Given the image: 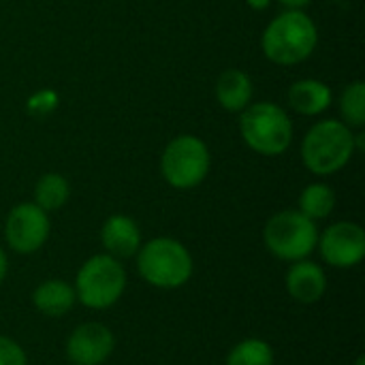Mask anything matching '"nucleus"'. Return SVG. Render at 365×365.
<instances>
[{
  "instance_id": "1",
  "label": "nucleus",
  "mask_w": 365,
  "mask_h": 365,
  "mask_svg": "<svg viewBox=\"0 0 365 365\" xmlns=\"http://www.w3.org/2000/svg\"><path fill=\"white\" fill-rule=\"evenodd\" d=\"M135 267L139 278L152 289L175 291L190 282L195 259L180 240L160 235L141 244L135 255Z\"/></svg>"
},
{
  "instance_id": "2",
  "label": "nucleus",
  "mask_w": 365,
  "mask_h": 365,
  "mask_svg": "<svg viewBox=\"0 0 365 365\" xmlns=\"http://www.w3.org/2000/svg\"><path fill=\"white\" fill-rule=\"evenodd\" d=\"M126 287L128 274L124 261H118L107 252H98L86 259L73 280L77 304L94 312L113 308L124 297Z\"/></svg>"
},
{
  "instance_id": "3",
  "label": "nucleus",
  "mask_w": 365,
  "mask_h": 365,
  "mask_svg": "<svg viewBox=\"0 0 365 365\" xmlns=\"http://www.w3.org/2000/svg\"><path fill=\"white\" fill-rule=\"evenodd\" d=\"M319 43V30L304 11H284L274 17L263 36L261 47L267 60L280 66H293L312 56Z\"/></svg>"
},
{
  "instance_id": "4",
  "label": "nucleus",
  "mask_w": 365,
  "mask_h": 365,
  "mask_svg": "<svg viewBox=\"0 0 365 365\" xmlns=\"http://www.w3.org/2000/svg\"><path fill=\"white\" fill-rule=\"evenodd\" d=\"M355 152V133L342 120L317 122L302 141L304 167L321 178L342 171Z\"/></svg>"
},
{
  "instance_id": "5",
  "label": "nucleus",
  "mask_w": 365,
  "mask_h": 365,
  "mask_svg": "<svg viewBox=\"0 0 365 365\" xmlns=\"http://www.w3.org/2000/svg\"><path fill=\"white\" fill-rule=\"evenodd\" d=\"M240 135L252 152L261 156H280L291 148L293 122L276 103H250L240 113Z\"/></svg>"
},
{
  "instance_id": "6",
  "label": "nucleus",
  "mask_w": 365,
  "mask_h": 365,
  "mask_svg": "<svg viewBox=\"0 0 365 365\" xmlns=\"http://www.w3.org/2000/svg\"><path fill=\"white\" fill-rule=\"evenodd\" d=\"M319 227L299 210H282L263 227V244L272 257L284 263L310 259L317 250Z\"/></svg>"
},
{
  "instance_id": "7",
  "label": "nucleus",
  "mask_w": 365,
  "mask_h": 365,
  "mask_svg": "<svg viewBox=\"0 0 365 365\" xmlns=\"http://www.w3.org/2000/svg\"><path fill=\"white\" fill-rule=\"evenodd\" d=\"M210 165V148L195 135H178L160 154V175L178 190L197 188L207 178Z\"/></svg>"
},
{
  "instance_id": "8",
  "label": "nucleus",
  "mask_w": 365,
  "mask_h": 365,
  "mask_svg": "<svg viewBox=\"0 0 365 365\" xmlns=\"http://www.w3.org/2000/svg\"><path fill=\"white\" fill-rule=\"evenodd\" d=\"M51 233L49 214L41 210L34 201H24L11 207L4 220V242L15 255L38 252Z\"/></svg>"
},
{
  "instance_id": "9",
  "label": "nucleus",
  "mask_w": 365,
  "mask_h": 365,
  "mask_svg": "<svg viewBox=\"0 0 365 365\" xmlns=\"http://www.w3.org/2000/svg\"><path fill=\"white\" fill-rule=\"evenodd\" d=\"M317 250L325 265L334 269H353L365 259V231L353 220H340L319 231Z\"/></svg>"
},
{
  "instance_id": "10",
  "label": "nucleus",
  "mask_w": 365,
  "mask_h": 365,
  "mask_svg": "<svg viewBox=\"0 0 365 365\" xmlns=\"http://www.w3.org/2000/svg\"><path fill=\"white\" fill-rule=\"evenodd\" d=\"M115 351L113 331L98 321L77 325L64 344V353L71 365H103Z\"/></svg>"
},
{
  "instance_id": "11",
  "label": "nucleus",
  "mask_w": 365,
  "mask_h": 365,
  "mask_svg": "<svg viewBox=\"0 0 365 365\" xmlns=\"http://www.w3.org/2000/svg\"><path fill=\"white\" fill-rule=\"evenodd\" d=\"M327 272L321 263L302 259L295 263H289L287 276H284V289L289 297L302 306H314L319 304L327 293Z\"/></svg>"
},
{
  "instance_id": "12",
  "label": "nucleus",
  "mask_w": 365,
  "mask_h": 365,
  "mask_svg": "<svg viewBox=\"0 0 365 365\" xmlns=\"http://www.w3.org/2000/svg\"><path fill=\"white\" fill-rule=\"evenodd\" d=\"M141 244H143L141 229L137 220L126 214H111L101 227L103 252L111 255L118 261L135 259Z\"/></svg>"
},
{
  "instance_id": "13",
  "label": "nucleus",
  "mask_w": 365,
  "mask_h": 365,
  "mask_svg": "<svg viewBox=\"0 0 365 365\" xmlns=\"http://www.w3.org/2000/svg\"><path fill=\"white\" fill-rule=\"evenodd\" d=\"M30 302L41 317L62 319L75 308L77 297H75V289L71 282L62 278H47L34 287Z\"/></svg>"
},
{
  "instance_id": "14",
  "label": "nucleus",
  "mask_w": 365,
  "mask_h": 365,
  "mask_svg": "<svg viewBox=\"0 0 365 365\" xmlns=\"http://www.w3.org/2000/svg\"><path fill=\"white\" fill-rule=\"evenodd\" d=\"M216 101L225 111L242 113L252 101V79L240 68H227L216 81Z\"/></svg>"
},
{
  "instance_id": "15",
  "label": "nucleus",
  "mask_w": 365,
  "mask_h": 365,
  "mask_svg": "<svg viewBox=\"0 0 365 365\" xmlns=\"http://www.w3.org/2000/svg\"><path fill=\"white\" fill-rule=\"evenodd\" d=\"M331 88L321 79H299L289 90V105L302 115H319L331 105Z\"/></svg>"
},
{
  "instance_id": "16",
  "label": "nucleus",
  "mask_w": 365,
  "mask_h": 365,
  "mask_svg": "<svg viewBox=\"0 0 365 365\" xmlns=\"http://www.w3.org/2000/svg\"><path fill=\"white\" fill-rule=\"evenodd\" d=\"M68 197H71V184L60 173H53V171L45 173L34 184V203L47 214L62 210Z\"/></svg>"
},
{
  "instance_id": "17",
  "label": "nucleus",
  "mask_w": 365,
  "mask_h": 365,
  "mask_svg": "<svg viewBox=\"0 0 365 365\" xmlns=\"http://www.w3.org/2000/svg\"><path fill=\"white\" fill-rule=\"evenodd\" d=\"M297 210L308 216L310 220H325L331 216L334 207H336V192L329 184L325 182H314V184H308L302 195H299V201H297Z\"/></svg>"
},
{
  "instance_id": "18",
  "label": "nucleus",
  "mask_w": 365,
  "mask_h": 365,
  "mask_svg": "<svg viewBox=\"0 0 365 365\" xmlns=\"http://www.w3.org/2000/svg\"><path fill=\"white\" fill-rule=\"evenodd\" d=\"M225 365H276V353L267 340L246 338L229 351Z\"/></svg>"
},
{
  "instance_id": "19",
  "label": "nucleus",
  "mask_w": 365,
  "mask_h": 365,
  "mask_svg": "<svg viewBox=\"0 0 365 365\" xmlns=\"http://www.w3.org/2000/svg\"><path fill=\"white\" fill-rule=\"evenodd\" d=\"M342 122L351 128H361L365 124V83L361 79L351 81L340 96Z\"/></svg>"
},
{
  "instance_id": "20",
  "label": "nucleus",
  "mask_w": 365,
  "mask_h": 365,
  "mask_svg": "<svg viewBox=\"0 0 365 365\" xmlns=\"http://www.w3.org/2000/svg\"><path fill=\"white\" fill-rule=\"evenodd\" d=\"M0 365H28L24 346L9 336H0Z\"/></svg>"
},
{
  "instance_id": "21",
  "label": "nucleus",
  "mask_w": 365,
  "mask_h": 365,
  "mask_svg": "<svg viewBox=\"0 0 365 365\" xmlns=\"http://www.w3.org/2000/svg\"><path fill=\"white\" fill-rule=\"evenodd\" d=\"M282 6H287L289 11H304L308 4H312V0H278Z\"/></svg>"
},
{
  "instance_id": "22",
  "label": "nucleus",
  "mask_w": 365,
  "mask_h": 365,
  "mask_svg": "<svg viewBox=\"0 0 365 365\" xmlns=\"http://www.w3.org/2000/svg\"><path fill=\"white\" fill-rule=\"evenodd\" d=\"M9 276V257H6V250L0 246V284L6 280Z\"/></svg>"
},
{
  "instance_id": "23",
  "label": "nucleus",
  "mask_w": 365,
  "mask_h": 365,
  "mask_svg": "<svg viewBox=\"0 0 365 365\" xmlns=\"http://www.w3.org/2000/svg\"><path fill=\"white\" fill-rule=\"evenodd\" d=\"M246 2H248V6L255 9V11H265V9H269V4H272V0H246Z\"/></svg>"
},
{
  "instance_id": "24",
  "label": "nucleus",
  "mask_w": 365,
  "mask_h": 365,
  "mask_svg": "<svg viewBox=\"0 0 365 365\" xmlns=\"http://www.w3.org/2000/svg\"><path fill=\"white\" fill-rule=\"evenodd\" d=\"M353 365H365V357H364V355H359V357L355 359V364H353Z\"/></svg>"
}]
</instances>
